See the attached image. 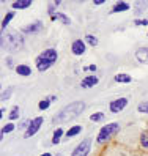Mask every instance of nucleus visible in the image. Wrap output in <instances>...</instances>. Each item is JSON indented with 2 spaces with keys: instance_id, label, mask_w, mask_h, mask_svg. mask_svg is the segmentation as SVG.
<instances>
[{
  "instance_id": "nucleus-17",
  "label": "nucleus",
  "mask_w": 148,
  "mask_h": 156,
  "mask_svg": "<svg viewBox=\"0 0 148 156\" xmlns=\"http://www.w3.org/2000/svg\"><path fill=\"white\" fill-rule=\"evenodd\" d=\"M146 6H148V2H136V6H134L136 14H140Z\"/></svg>"
},
{
  "instance_id": "nucleus-2",
  "label": "nucleus",
  "mask_w": 148,
  "mask_h": 156,
  "mask_svg": "<svg viewBox=\"0 0 148 156\" xmlns=\"http://www.w3.org/2000/svg\"><path fill=\"white\" fill-rule=\"evenodd\" d=\"M58 54L55 49H46L44 52H41L38 57H36V69L38 71H46L49 69L55 62H57Z\"/></svg>"
},
{
  "instance_id": "nucleus-21",
  "label": "nucleus",
  "mask_w": 148,
  "mask_h": 156,
  "mask_svg": "<svg viewBox=\"0 0 148 156\" xmlns=\"http://www.w3.org/2000/svg\"><path fill=\"white\" fill-rule=\"evenodd\" d=\"M90 120L91 122H101V120H104V114L103 112H96L93 115H90Z\"/></svg>"
},
{
  "instance_id": "nucleus-20",
  "label": "nucleus",
  "mask_w": 148,
  "mask_h": 156,
  "mask_svg": "<svg viewBox=\"0 0 148 156\" xmlns=\"http://www.w3.org/2000/svg\"><path fill=\"white\" fill-rule=\"evenodd\" d=\"M13 16H14L13 13H6V16H5V19L2 21V32H3L5 29H6V25L10 24V21L13 19Z\"/></svg>"
},
{
  "instance_id": "nucleus-14",
  "label": "nucleus",
  "mask_w": 148,
  "mask_h": 156,
  "mask_svg": "<svg viewBox=\"0 0 148 156\" xmlns=\"http://www.w3.org/2000/svg\"><path fill=\"white\" fill-rule=\"evenodd\" d=\"M16 73H17V74H21V76H30L32 69L27 66V65H19V66L16 68Z\"/></svg>"
},
{
  "instance_id": "nucleus-8",
  "label": "nucleus",
  "mask_w": 148,
  "mask_h": 156,
  "mask_svg": "<svg viewBox=\"0 0 148 156\" xmlns=\"http://www.w3.org/2000/svg\"><path fill=\"white\" fill-rule=\"evenodd\" d=\"M41 29H43V22L41 21H35V22H32L29 25H25L22 29V32L24 33H38V32H41Z\"/></svg>"
},
{
  "instance_id": "nucleus-10",
  "label": "nucleus",
  "mask_w": 148,
  "mask_h": 156,
  "mask_svg": "<svg viewBox=\"0 0 148 156\" xmlns=\"http://www.w3.org/2000/svg\"><path fill=\"white\" fill-rule=\"evenodd\" d=\"M136 58L142 63H146L148 65V46L146 48H139L136 52Z\"/></svg>"
},
{
  "instance_id": "nucleus-28",
  "label": "nucleus",
  "mask_w": 148,
  "mask_h": 156,
  "mask_svg": "<svg viewBox=\"0 0 148 156\" xmlns=\"http://www.w3.org/2000/svg\"><path fill=\"white\" fill-rule=\"evenodd\" d=\"M58 19H62V22H63V24H71L69 17H66L63 13H58Z\"/></svg>"
},
{
  "instance_id": "nucleus-27",
  "label": "nucleus",
  "mask_w": 148,
  "mask_h": 156,
  "mask_svg": "<svg viewBox=\"0 0 148 156\" xmlns=\"http://www.w3.org/2000/svg\"><path fill=\"white\" fill-rule=\"evenodd\" d=\"M49 104H51V103H49V99H43V101H41V103L38 104V107L41 109V111H46V109H48V107H49Z\"/></svg>"
},
{
  "instance_id": "nucleus-30",
  "label": "nucleus",
  "mask_w": 148,
  "mask_h": 156,
  "mask_svg": "<svg viewBox=\"0 0 148 156\" xmlns=\"http://www.w3.org/2000/svg\"><path fill=\"white\" fill-rule=\"evenodd\" d=\"M29 125H30V122H29V120H25V122H22V123L19 125V129H25V128L29 126Z\"/></svg>"
},
{
  "instance_id": "nucleus-15",
  "label": "nucleus",
  "mask_w": 148,
  "mask_h": 156,
  "mask_svg": "<svg viewBox=\"0 0 148 156\" xmlns=\"http://www.w3.org/2000/svg\"><path fill=\"white\" fill-rule=\"evenodd\" d=\"M126 10H129V3H126V2H120V3L114 5V8H112V11H115V13L126 11Z\"/></svg>"
},
{
  "instance_id": "nucleus-18",
  "label": "nucleus",
  "mask_w": 148,
  "mask_h": 156,
  "mask_svg": "<svg viewBox=\"0 0 148 156\" xmlns=\"http://www.w3.org/2000/svg\"><path fill=\"white\" fill-rule=\"evenodd\" d=\"M62 136H63V129H62V128L55 129V133H54V136H52V144H58Z\"/></svg>"
},
{
  "instance_id": "nucleus-1",
  "label": "nucleus",
  "mask_w": 148,
  "mask_h": 156,
  "mask_svg": "<svg viewBox=\"0 0 148 156\" xmlns=\"http://www.w3.org/2000/svg\"><path fill=\"white\" fill-rule=\"evenodd\" d=\"M84 109H85V104L82 103V101H74V103L60 109V111L57 112V115L52 118V123L58 125V123L71 122V120H74L76 117H79L82 112H84Z\"/></svg>"
},
{
  "instance_id": "nucleus-22",
  "label": "nucleus",
  "mask_w": 148,
  "mask_h": 156,
  "mask_svg": "<svg viewBox=\"0 0 148 156\" xmlns=\"http://www.w3.org/2000/svg\"><path fill=\"white\" fill-rule=\"evenodd\" d=\"M85 40H87V43H88L90 46H96V44H98V38H96V36H93V35H87Z\"/></svg>"
},
{
  "instance_id": "nucleus-34",
  "label": "nucleus",
  "mask_w": 148,
  "mask_h": 156,
  "mask_svg": "<svg viewBox=\"0 0 148 156\" xmlns=\"http://www.w3.org/2000/svg\"><path fill=\"white\" fill-rule=\"evenodd\" d=\"M41 156H52L51 153H44V154H41Z\"/></svg>"
},
{
  "instance_id": "nucleus-13",
  "label": "nucleus",
  "mask_w": 148,
  "mask_h": 156,
  "mask_svg": "<svg viewBox=\"0 0 148 156\" xmlns=\"http://www.w3.org/2000/svg\"><path fill=\"white\" fill-rule=\"evenodd\" d=\"M131 80H132V77L129 74H123V73L115 76V82H120V84H129Z\"/></svg>"
},
{
  "instance_id": "nucleus-9",
  "label": "nucleus",
  "mask_w": 148,
  "mask_h": 156,
  "mask_svg": "<svg viewBox=\"0 0 148 156\" xmlns=\"http://www.w3.org/2000/svg\"><path fill=\"white\" fill-rule=\"evenodd\" d=\"M71 51L74 55H82L85 52V43L82 40H76L72 44H71Z\"/></svg>"
},
{
  "instance_id": "nucleus-26",
  "label": "nucleus",
  "mask_w": 148,
  "mask_h": 156,
  "mask_svg": "<svg viewBox=\"0 0 148 156\" xmlns=\"http://www.w3.org/2000/svg\"><path fill=\"white\" fill-rule=\"evenodd\" d=\"M13 129H14V126H13L11 123H8V125H5V126L2 128V136H3V134H6V133H11Z\"/></svg>"
},
{
  "instance_id": "nucleus-29",
  "label": "nucleus",
  "mask_w": 148,
  "mask_h": 156,
  "mask_svg": "<svg viewBox=\"0 0 148 156\" xmlns=\"http://www.w3.org/2000/svg\"><path fill=\"white\" fill-rule=\"evenodd\" d=\"M134 24H136V25H146L148 21H145V19H142V21H140V19H137V21H134Z\"/></svg>"
},
{
  "instance_id": "nucleus-12",
  "label": "nucleus",
  "mask_w": 148,
  "mask_h": 156,
  "mask_svg": "<svg viewBox=\"0 0 148 156\" xmlns=\"http://www.w3.org/2000/svg\"><path fill=\"white\" fill-rule=\"evenodd\" d=\"M32 5L30 0H17V2H13V8L14 10H25Z\"/></svg>"
},
{
  "instance_id": "nucleus-24",
  "label": "nucleus",
  "mask_w": 148,
  "mask_h": 156,
  "mask_svg": "<svg viewBox=\"0 0 148 156\" xmlns=\"http://www.w3.org/2000/svg\"><path fill=\"white\" fill-rule=\"evenodd\" d=\"M11 93H13V87H8V88L5 90V93H2V101H6L8 98L11 96Z\"/></svg>"
},
{
  "instance_id": "nucleus-23",
  "label": "nucleus",
  "mask_w": 148,
  "mask_h": 156,
  "mask_svg": "<svg viewBox=\"0 0 148 156\" xmlns=\"http://www.w3.org/2000/svg\"><path fill=\"white\" fill-rule=\"evenodd\" d=\"M19 117V107H13L11 109V114H10V120H16V118Z\"/></svg>"
},
{
  "instance_id": "nucleus-7",
  "label": "nucleus",
  "mask_w": 148,
  "mask_h": 156,
  "mask_svg": "<svg viewBox=\"0 0 148 156\" xmlns=\"http://www.w3.org/2000/svg\"><path fill=\"white\" fill-rule=\"evenodd\" d=\"M126 104H128V98L114 99L112 103H110V111H112L114 114H115V112H120V111H123V109L126 107Z\"/></svg>"
},
{
  "instance_id": "nucleus-6",
  "label": "nucleus",
  "mask_w": 148,
  "mask_h": 156,
  "mask_svg": "<svg viewBox=\"0 0 148 156\" xmlns=\"http://www.w3.org/2000/svg\"><path fill=\"white\" fill-rule=\"evenodd\" d=\"M41 125H43V117H36V118H33V120L30 122V125H29V128L25 129L24 137H32L33 134H36V133H38V129L41 128Z\"/></svg>"
},
{
  "instance_id": "nucleus-33",
  "label": "nucleus",
  "mask_w": 148,
  "mask_h": 156,
  "mask_svg": "<svg viewBox=\"0 0 148 156\" xmlns=\"http://www.w3.org/2000/svg\"><path fill=\"white\" fill-rule=\"evenodd\" d=\"M87 69H90V71H95V69H96V66H95V65H91V66H87Z\"/></svg>"
},
{
  "instance_id": "nucleus-25",
  "label": "nucleus",
  "mask_w": 148,
  "mask_h": 156,
  "mask_svg": "<svg viewBox=\"0 0 148 156\" xmlns=\"http://www.w3.org/2000/svg\"><path fill=\"white\" fill-rule=\"evenodd\" d=\"M137 111L142 112V114H148V103H142L137 106Z\"/></svg>"
},
{
  "instance_id": "nucleus-4",
  "label": "nucleus",
  "mask_w": 148,
  "mask_h": 156,
  "mask_svg": "<svg viewBox=\"0 0 148 156\" xmlns=\"http://www.w3.org/2000/svg\"><path fill=\"white\" fill-rule=\"evenodd\" d=\"M118 128H120L118 123H109V125H106L104 128H101L99 133H98V137H96L98 144H104V142H107L110 137H112V136L118 131Z\"/></svg>"
},
{
  "instance_id": "nucleus-3",
  "label": "nucleus",
  "mask_w": 148,
  "mask_h": 156,
  "mask_svg": "<svg viewBox=\"0 0 148 156\" xmlns=\"http://www.w3.org/2000/svg\"><path fill=\"white\" fill-rule=\"evenodd\" d=\"M22 46H24V40L19 33L11 32V33H6L5 36H2V48L8 52L19 51Z\"/></svg>"
},
{
  "instance_id": "nucleus-32",
  "label": "nucleus",
  "mask_w": 148,
  "mask_h": 156,
  "mask_svg": "<svg viewBox=\"0 0 148 156\" xmlns=\"http://www.w3.org/2000/svg\"><path fill=\"white\" fill-rule=\"evenodd\" d=\"M104 0H95V5H103Z\"/></svg>"
},
{
  "instance_id": "nucleus-11",
  "label": "nucleus",
  "mask_w": 148,
  "mask_h": 156,
  "mask_svg": "<svg viewBox=\"0 0 148 156\" xmlns=\"http://www.w3.org/2000/svg\"><path fill=\"white\" fill-rule=\"evenodd\" d=\"M96 84H98V77L96 76H88L80 82V87L82 88H90V87H95Z\"/></svg>"
},
{
  "instance_id": "nucleus-16",
  "label": "nucleus",
  "mask_w": 148,
  "mask_h": 156,
  "mask_svg": "<svg viewBox=\"0 0 148 156\" xmlns=\"http://www.w3.org/2000/svg\"><path fill=\"white\" fill-rule=\"evenodd\" d=\"M80 131H82V126L80 125H76V126H72L71 129L66 131V137H74V136H77Z\"/></svg>"
},
{
  "instance_id": "nucleus-5",
  "label": "nucleus",
  "mask_w": 148,
  "mask_h": 156,
  "mask_svg": "<svg viewBox=\"0 0 148 156\" xmlns=\"http://www.w3.org/2000/svg\"><path fill=\"white\" fill-rule=\"evenodd\" d=\"M90 150H91V139L90 137H85V139L72 150L71 156H87L90 153Z\"/></svg>"
},
{
  "instance_id": "nucleus-31",
  "label": "nucleus",
  "mask_w": 148,
  "mask_h": 156,
  "mask_svg": "<svg viewBox=\"0 0 148 156\" xmlns=\"http://www.w3.org/2000/svg\"><path fill=\"white\" fill-rule=\"evenodd\" d=\"M6 63H8V65H6L8 68H13V58H11V57L6 58Z\"/></svg>"
},
{
  "instance_id": "nucleus-19",
  "label": "nucleus",
  "mask_w": 148,
  "mask_h": 156,
  "mask_svg": "<svg viewBox=\"0 0 148 156\" xmlns=\"http://www.w3.org/2000/svg\"><path fill=\"white\" fill-rule=\"evenodd\" d=\"M140 145L143 148H148V131H143L140 134Z\"/></svg>"
}]
</instances>
